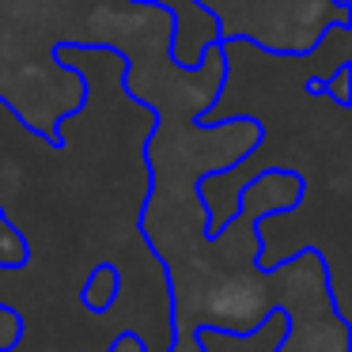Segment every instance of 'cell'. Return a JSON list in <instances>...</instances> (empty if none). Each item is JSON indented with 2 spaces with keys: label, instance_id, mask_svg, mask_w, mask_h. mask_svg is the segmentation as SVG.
<instances>
[{
  "label": "cell",
  "instance_id": "7a4b0ae2",
  "mask_svg": "<svg viewBox=\"0 0 352 352\" xmlns=\"http://www.w3.org/2000/svg\"><path fill=\"white\" fill-rule=\"evenodd\" d=\"M110 352H144V344H140L133 333H122V337L114 341V349H110Z\"/></svg>",
  "mask_w": 352,
  "mask_h": 352
},
{
  "label": "cell",
  "instance_id": "3957f363",
  "mask_svg": "<svg viewBox=\"0 0 352 352\" xmlns=\"http://www.w3.org/2000/svg\"><path fill=\"white\" fill-rule=\"evenodd\" d=\"M344 84H349V69H341V72H337V80H333V99H337V102H349Z\"/></svg>",
  "mask_w": 352,
  "mask_h": 352
},
{
  "label": "cell",
  "instance_id": "6da1fadb",
  "mask_svg": "<svg viewBox=\"0 0 352 352\" xmlns=\"http://www.w3.org/2000/svg\"><path fill=\"white\" fill-rule=\"evenodd\" d=\"M118 284H122V276H118V265L102 261V265L91 273L87 288H84V303H87V311H95V314L110 311V307H114V296H118Z\"/></svg>",
  "mask_w": 352,
  "mask_h": 352
}]
</instances>
